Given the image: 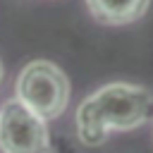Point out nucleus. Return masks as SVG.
<instances>
[{"mask_svg": "<svg viewBox=\"0 0 153 153\" xmlns=\"http://www.w3.org/2000/svg\"><path fill=\"white\" fill-rule=\"evenodd\" d=\"M153 120V96L143 86L108 84L81 100L76 110V131L81 143L100 146L108 131H129Z\"/></svg>", "mask_w": 153, "mask_h": 153, "instance_id": "f257e3e1", "label": "nucleus"}, {"mask_svg": "<svg viewBox=\"0 0 153 153\" xmlns=\"http://www.w3.org/2000/svg\"><path fill=\"white\" fill-rule=\"evenodd\" d=\"M17 98L43 120H55L69 103V81L57 65L33 60L17 76Z\"/></svg>", "mask_w": 153, "mask_h": 153, "instance_id": "f03ea898", "label": "nucleus"}, {"mask_svg": "<svg viewBox=\"0 0 153 153\" xmlns=\"http://www.w3.org/2000/svg\"><path fill=\"white\" fill-rule=\"evenodd\" d=\"M0 151L2 153H50L45 120L19 98L0 108Z\"/></svg>", "mask_w": 153, "mask_h": 153, "instance_id": "7ed1b4c3", "label": "nucleus"}, {"mask_svg": "<svg viewBox=\"0 0 153 153\" xmlns=\"http://www.w3.org/2000/svg\"><path fill=\"white\" fill-rule=\"evenodd\" d=\"M86 5L96 22L108 26H122L141 19L148 12L151 0H86Z\"/></svg>", "mask_w": 153, "mask_h": 153, "instance_id": "20e7f679", "label": "nucleus"}, {"mask_svg": "<svg viewBox=\"0 0 153 153\" xmlns=\"http://www.w3.org/2000/svg\"><path fill=\"white\" fill-rule=\"evenodd\" d=\"M0 81H2V62H0Z\"/></svg>", "mask_w": 153, "mask_h": 153, "instance_id": "39448f33", "label": "nucleus"}]
</instances>
